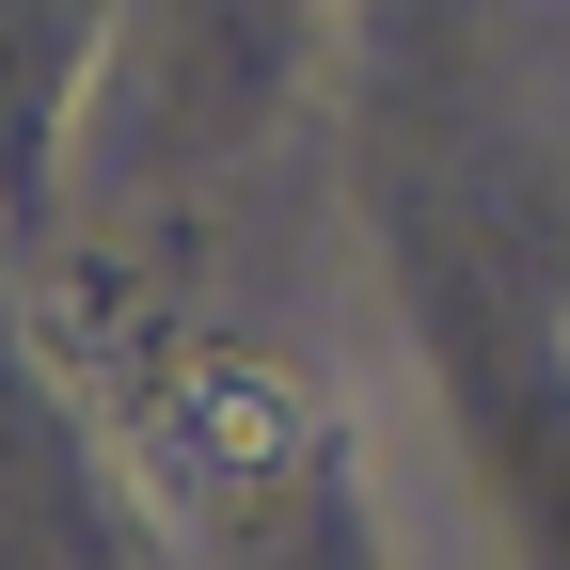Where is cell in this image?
I'll use <instances>...</instances> for the list:
<instances>
[{"label":"cell","instance_id":"obj_1","mask_svg":"<svg viewBox=\"0 0 570 570\" xmlns=\"http://www.w3.org/2000/svg\"><path fill=\"white\" fill-rule=\"evenodd\" d=\"M159 444L206 491H285V475L317 460V396L285 381L269 348H190V365L159 381Z\"/></svg>","mask_w":570,"mask_h":570}]
</instances>
